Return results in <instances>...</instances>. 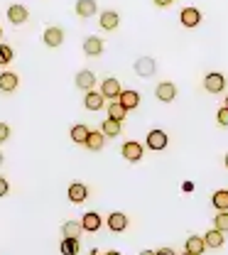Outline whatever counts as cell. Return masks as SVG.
Listing matches in <instances>:
<instances>
[{
	"label": "cell",
	"mask_w": 228,
	"mask_h": 255,
	"mask_svg": "<svg viewBox=\"0 0 228 255\" xmlns=\"http://www.w3.org/2000/svg\"><path fill=\"white\" fill-rule=\"evenodd\" d=\"M140 255H157V253H155V251H142Z\"/></svg>",
	"instance_id": "37"
},
{
	"label": "cell",
	"mask_w": 228,
	"mask_h": 255,
	"mask_svg": "<svg viewBox=\"0 0 228 255\" xmlns=\"http://www.w3.org/2000/svg\"><path fill=\"white\" fill-rule=\"evenodd\" d=\"M0 37H2V30H0Z\"/></svg>",
	"instance_id": "42"
},
{
	"label": "cell",
	"mask_w": 228,
	"mask_h": 255,
	"mask_svg": "<svg viewBox=\"0 0 228 255\" xmlns=\"http://www.w3.org/2000/svg\"><path fill=\"white\" fill-rule=\"evenodd\" d=\"M135 71H137V76H152L155 74V59L152 57H140L135 62Z\"/></svg>",
	"instance_id": "14"
},
{
	"label": "cell",
	"mask_w": 228,
	"mask_h": 255,
	"mask_svg": "<svg viewBox=\"0 0 228 255\" xmlns=\"http://www.w3.org/2000/svg\"><path fill=\"white\" fill-rule=\"evenodd\" d=\"M123 157L128 159V162H140V157H142V145L135 142V140L125 142L123 145Z\"/></svg>",
	"instance_id": "10"
},
{
	"label": "cell",
	"mask_w": 228,
	"mask_h": 255,
	"mask_svg": "<svg viewBox=\"0 0 228 255\" xmlns=\"http://www.w3.org/2000/svg\"><path fill=\"white\" fill-rule=\"evenodd\" d=\"M118 22H120V17H118L115 10H106V12L101 15V27H103V30H115Z\"/></svg>",
	"instance_id": "20"
},
{
	"label": "cell",
	"mask_w": 228,
	"mask_h": 255,
	"mask_svg": "<svg viewBox=\"0 0 228 255\" xmlns=\"http://www.w3.org/2000/svg\"><path fill=\"white\" fill-rule=\"evenodd\" d=\"M118 103H120L125 111H132V108L140 106V94H137V91H123L120 98H118Z\"/></svg>",
	"instance_id": "16"
},
{
	"label": "cell",
	"mask_w": 228,
	"mask_h": 255,
	"mask_svg": "<svg viewBox=\"0 0 228 255\" xmlns=\"http://www.w3.org/2000/svg\"><path fill=\"white\" fill-rule=\"evenodd\" d=\"M120 94H123V89H120V81L118 79H106L103 84H101V96L103 98H120Z\"/></svg>",
	"instance_id": "2"
},
{
	"label": "cell",
	"mask_w": 228,
	"mask_h": 255,
	"mask_svg": "<svg viewBox=\"0 0 228 255\" xmlns=\"http://www.w3.org/2000/svg\"><path fill=\"white\" fill-rule=\"evenodd\" d=\"M10 137V126L7 123H0V142H5Z\"/></svg>",
	"instance_id": "31"
},
{
	"label": "cell",
	"mask_w": 228,
	"mask_h": 255,
	"mask_svg": "<svg viewBox=\"0 0 228 255\" xmlns=\"http://www.w3.org/2000/svg\"><path fill=\"white\" fill-rule=\"evenodd\" d=\"M167 142H169V137H167L164 130H150V135H147V147L150 150H164Z\"/></svg>",
	"instance_id": "3"
},
{
	"label": "cell",
	"mask_w": 228,
	"mask_h": 255,
	"mask_svg": "<svg viewBox=\"0 0 228 255\" xmlns=\"http://www.w3.org/2000/svg\"><path fill=\"white\" fill-rule=\"evenodd\" d=\"M17 84H20L17 74H12V71H2L0 74V91L2 94H12L17 89Z\"/></svg>",
	"instance_id": "6"
},
{
	"label": "cell",
	"mask_w": 228,
	"mask_h": 255,
	"mask_svg": "<svg viewBox=\"0 0 228 255\" xmlns=\"http://www.w3.org/2000/svg\"><path fill=\"white\" fill-rule=\"evenodd\" d=\"M172 2H174V0H155V5H157V7H169Z\"/></svg>",
	"instance_id": "34"
},
{
	"label": "cell",
	"mask_w": 228,
	"mask_h": 255,
	"mask_svg": "<svg viewBox=\"0 0 228 255\" xmlns=\"http://www.w3.org/2000/svg\"><path fill=\"white\" fill-rule=\"evenodd\" d=\"M94 84H96V74L94 71H89V69H84V71H79L76 74V86L81 89V91H94Z\"/></svg>",
	"instance_id": "4"
},
{
	"label": "cell",
	"mask_w": 228,
	"mask_h": 255,
	"mask_svg": "<svg viewBox=\"0 0 228 255\" xmlns=\"http://www.w3.org/2000/svg\"><path fill=\"white\" fill-rule=\"evenodd\" d=\"M69 201H74V204H81V201H86V196H89V187L86 184H81V182H74L71 187H69Z\"/></svg>",
	"instance_id": "7"
},
{
	"label": "cell",
	"mask_w": 228,
	"mask_h": 255,
	"mask_svg": "<svg viewBox=\"0 0 228 255\" xmlns=\"http://www.w3.org/2000/svg\"><path fill=\"white\" fill-rule=\"evenodd\" d=\"M81 226H84V231H89V233H96L98 228H101V216H98V214H94V211H89V214H84Z\"/></svg>",
	"instance_id": "19"
},
{
	"label": "cell",
	"mask_w": 228,
	"mask_h": 255,
	"mask_svg": "<svg viewBox=\"0 0 228 255\" xmlns=\"http://www.w3.org/2000/svg\"><path fill=\"white\" fill-rule=\"evenodd\" d=\"M101 132H103L106 137H115V135H120V123H115V121L106 118V121H103V126H101Z\"/></svg>",
	"instance_id": "27"
},
{
	"label": "cell",
	"mask_w": 228,
	"mask_h": 255,
	"mask_svg": "<svg viewBox=\"0 0 228 255\" xmlns=\"http://www.w3.org/2000/svg\"><path fill=\"white\" fill-rule=\"evenodd\" d=\"M62 42H64L62 27H47V30H44V44H47V47H59Z\"/></svg>",
	"instance_id": "12"
},
{
	"label": "cell",
	"mask_w": 228,
	"mask_h": 255,
	"mask_svg": "<svg viewBox=\"0 0 228 255\" xmlns=\"http://www.w3.org/2000/svg\"><path fill=\"white\" fill-rule=\"evenodd\" d=\"M214 228L221 231V233H228V211H219L216 219H214Z\"/></svg>",
	"instance_id": "29"
},
{
	"label": "cell",
	"mask_w": 228,
	"mask_h": 255,
	"mask_svg": "<svg viewBox=\"0 0 228 255\" xmlns=\"http://www.w3.org/2000/svg\"><path fill=\"white\" fill-rule=\"evenodd\" d=\"M219 123H221V126H228V108L226 106L219 111Z\"/></svg>",
	"instance_id": "32"
},
{
	"label": "cell",
	"mask_w": 228,
	"mask_h": 255,
	"mask_svg": "<svg viewBox=\"0 0 228 255\" xmlns=\"http://www.w3.org/2000/svg\"><path fill=\"white\" fill-rule=\"evenodd\" d=\"M226 108H228V96H226Z\"/></svg>",
	"instance_id": "39"
},
{
	"label": "cell",
	"mask_w": 228,
	"mask_h": 255,
	"mask_svg": "<svg viewBox=\"0 0 228 255\" xmlns=\"http://www.w3.org/2000/svg\"><path fill=\"white\" fill-rule=\"evenodd\" d=\"M125 116H128V111H125L120 103H111V106H108V118H111V121L123 123V121H125Z\"/></svg>",
	"instance_id": "25"
},
{
	"label": "cell",
	"mask_w": 228,
	"mask_h": 255,
	"mask_svg": "<svg viewBox=\"0 0 228 255\" xmlns=\"http://www.w3.org/2000/svg\"><path fill=\"white\" fill-rule=\"evenodd\" d=\"M182 189L187 191V194H192V191H194V184H192V182H184V184H182Z\"/></svg>",
	"instance_id": "35"
},
{
	"label": "cell",
	"mask_w": 228,
	"mask_h": 255,
	"mask_svg": "<svg viewBox=\"0 0 228 255\" xmlns=\"http://www.w3.org/2000/svg\"><path fill=\"white\" fill-rule=\"evenodd\" d=\"M108 228H111L113 233H123V231L128 228V216H125L123 211L111 214V216H108Z\"/></svg>",
	"instance_id": "8"
},
{
	"label": "cell",
	"mask_w": 228,
	"mask_h": 255,
	"mask_svg": "<svg viewBox=\"0 0 228 255\" xmlns=\"http://www.w3.org/2000/svg\"><path fill=\"white\" fill-rule=\"evenodd\" d=\"M62 253L79 255V238H64V241H62Z\"/></svg>",
	"instance_id": "28"
},
{
	"label": "cell",
	"mask_w": 228,
	"mask_h": 255,
	"mask_svg": "<svg viewBox=\"0 0 228 255\" xmlns=\"http://www.w3.org/2000/svg\"><path fill=\"white\" fill-rule=\"evenodd\" d=\"M103 96H101V91H89V94L84 96V106L89 108V111H101L103 108Z\"/></svg>",
	"instance_id": "17"
},
{
	"label": "cell",
	"mask_w": 228,
	"mask_h": 255,
	"mask_svg": "<svg viewBox=\"0 0 228 255\" xmlns=\"http://www.w3.org/2000/svg\"><path fill=\"white\" fill-rule=\"evenodd\" d=\"M103 142H106V135H103L101 130H91V135H89V140H86V147H89L91 152H98V150L103 147Z\"/></svg>",
	"instance_id": "23"
},
{
	"label": "cell",
	"mask_w": 228,
	"mask_h": 255,
	"mask_svg": "<svg viewBox=\"0 0 228 255\" xmlns=\"http://www.w3.org/2000/svg\"><path fill=\"white\" fill-rule=\"evenodd\" d=\"M106 255H120V253L118 251H111V253H106Z\"/></svg>",
	"instance_id": "38"
},
{
	"label": "cell",
	"mask_w": 228,
	"mask_h": 255,
	"mask_svg": "<svg viewBox=\"0 0 228 255\" xmlns=\"http://www.w3.org/2000/svg\"><path fill=\"white\" fill-rule=\"evenodd\" d=\"M184 255H189V253H184Z\"/></svg>",
	"instance_id": "43"
},
{
	"label": "cell",
	"mask_w": 228,
	"mask_h": 255,
	"mask_svg": "<svg viewBox=\"0 0 228 255\" xmlns=\"http://www.w3.org/2000/svg\"><path fill=\"white\" fill-rule=\"evenodd\" d=\"M81 231H84V226L79 221H66L62 226V233H64V238H79L81 236Z\"/></svg>",
	"instance_id": "26"
},
{
	"label": "cell",
	"mask_w": 228,
	"mask_h": 255,
	"mask_svg": "<svg viewBox=\"0 0 228 255\" xmlns=\"http://www.w3.org/2000/svg\"><path fill=\"white\" fill-rule=\"evenodd\" d=\"M12 47H7V44H0V66H5V64L12 62Z\"/></svg>",
	"instance_id": "30"
},
{
	"label": "cell",
	"mask_w": 228,
	"mask_h": 255,
	"mask_svg": "<svg viewBox=\"0 0 228 255\" xmlns=\"http://www.w3.org/2000/svg\"><path fill=\"white\" fill-rule=\"evenodd\" d=\"M89 135H91V130H89L86 126H81V123L71 128V140H74V142H79V145H86Z\"/></svg>",
	"instance_id": "24"
},
{
	"label": "cell",
	"mask_w": 228,
	"mask_h": 255,
	"mask_svg": "<svg viewBox=\"0 0 228 255\" xmlns=\"http://www.w3.org/2000/svg\"><path fill=\"white\" fill-rule=\"evenodd\" d=\"M226 167H228V155H226Z\"/></svg>",
	"instance_id": "40"
},
{
	"label": "cell",
	"mask_w": 228,
	"mask_h": 255,
	"mask_svg": "<svg viewBox=\"0 0 228 255\" xmlns=\"http://www.w3.org/2000/svg\"><path fill=\"white\" fill-rule=\"evenodd\" d=\"M7 191H10V184H7V179H2V177H0V196H5Z\"/></svg>",
	"instance_id": "33"
},
{
	"label": "cell",
	"mask_w": 228,
	"mask_h": 255,
	"mask_svg": "<svg viewBox=\"0 0 228 255\" xmlns=\"http://www.w3.org/2000/svg\"><path fill=\"white\" fill-rule=\"evenodd\" d=\"M204 89H206L209 94H221V91L226 89V76L219 74V71H211V74L204 79Z\"/></svg>",
	"instance_id": "1"
},
{
	"label": "cell",
	"mask_w": 228,
	"mask_h": 255,
	"mask_svg": "<svg viewBox=\"0 0 228 255\" xmlns=\"http://www.w3.org/2000/svg\"><path fill=\"white\" fill-rule=\"evenodd\" d=\"M84 52L89 54V57H98L101 52H103V42H101V37H89L86 42H84Z\"/></svg>",
	"instance_id": "18"
},
{
	"label": "cell",
	"mask_w": 228,
	"mask_h": 255,
	"mask_svg": "<svg viewBox=\"0 0 228 255\" xmlns=\"http://www.w3.org/2000/svg\"><path fill=\"white\" fill-rule=\"evenodd\" d=\"M155 96H157L162 103H172V101L177 98V86L169 84V81H162V84L155 89Z\"/></svg>",
	"instance_id": "5"
},
{
	"label": "cell",
	"mask_w": 228,
	"mask_h": 255,
	"mask_svg": "<svg viewBox=\"0 0 228 255\" xmlns=\"http://www.w3.org/2000/svg\"><path fill=\"white\" fill-rule=\"evenodd\" d=\"M224 241H226V233H221V231H216V228H211V231L204 236L206 248H221V246H224Z\"/></svg>",
	"instance_id": "15"
},
{
	"label": "cell",
	"mask_w": 228,
	"mask_h": 255,
	"mask_svg": "<svg viewBox=\"0 0 228 255\" xmlns=\"http://www.w3.org/2000/svg\"><path fill=\"white\" fill-rule=\"evenodd\" d=\"M157 255H174V251L172 248H160V251H155Z\"/></svg>",
	"instance_id": "36"
},
{
	"label": "cell",
	"mask_w": 228,
	"mask_h": 255,
	"mask_svg": "<svg viewBox=\"0 0 228 255\" xmlns=\"http://www.w3.org/2000/svg\"><path fill=\"white\" fill-rule=\"evenodd\" d=\"M27 17H30V15H27V7H22V5H10V7H7V20H10L12 25H22Z\"/></svg>",
	"instance_id": "11"
},
{
	"label": "cell",
	"mask_w": 228,
	"mask_h": 255,
	"mask_svg": "<svg viewBox=\"0 0 228 255\" xmlns=\"http://www.w3.org/2000/svg\"><path fill=\"white\" fill-rule=\"evenodd\" d=\"M0 162H2V152H0Z\"/></svg>",
	"instance_id": "41"
},
{
	"label": "cell",
	"mask_w": 228,
	"mask_h": 255,
	"mask_svg": "<svg viewBox=\"0 0 228 255\" xmlns=\"http://www.w3.org/2000/svg\"><path fill=\"white\" fill-rule=\"evenodd\" d=\"M76 15H79V17H91V15H96V0H79V2H76Z\"/></svg>",
	"instance_id": "21"
},
{
	"label": "cell",
	"mask_w": 228,
	"mask_h": 255,
	"mask_svg": "<svg viewBox=\"0 0 228 255\" xmlns=\"http://www.w3.org/2000/svg\"><path fill=\"white\" fill-rule=\"evenodd\" d=\"M184 251L189 255H201V253H206V243H204L201 236H189L187 243H184Z\"/></svg>",
	"instance_id": "9"
},
{
	"label": "cell",
	"mask_w": 228,
	"mask_h": 255,
	"mask_svg": "<svg viewBox=\"0 0 228 255\" xmlns=\"http://www.w3.org/2000/svg\"><path fill=\"white\" fill-rule=\"evenodd\" d=\"M211 204H214V209H216V211H228V189L214 191Z\"/></svg>",
	"instance_id": "22"
},
{
	"label": "cell",
	"mask_w": 228,
	"mask_h": 255,
	"mask_svg": "<svg viewBox=\"0 0 228 255\" xmlns=\"http://www.w3.org/2000/svg\"><path fill=\"white\" fill-rule=\"evenodd\" d=\"M179 17H182V25H184V27H196V25L201 22V12H199L196 7H184Z\"/></svg>",
	"instance_id": "13"
}]
</instances>
